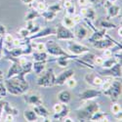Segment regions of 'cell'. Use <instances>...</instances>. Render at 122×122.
I'll return each mask as SVG.
<instances>
[{"mask_svg":"<svg viewBox=\"0 0 122 122\" xmlns=\"http://www.w3.org/2000/svg\"><path fill=\"white\" fill-rule=\"evenodd\" d=\"M102 94H103V92H102L101 89L88 88L79 93V99L87 102V101H91V100H94V99L100 97Z\"/></svg>","mask_w":122,"mask_h":122,"instance_id":"9","label":"cell"},{"mask_svg":"<svg viewBox=\"0 0 122 122\" xmlns=\"http://www.w3.org/2000/svg\"><path fill=\"white\" fill-rule=\"evenodd\" d=\"M38 30H40V26L39 25H34V27L31 29V30H30V35H31V34H34V33H36L37 31H38Z\"/></svg>","mask_w":122,"mask_h":122,"instance_id":"55","label":"cell"},{"mask_svg":"<svg viewBox=\"0 0 122 122\" xmlns=\"http://www.w3.org/2000/svg\"><path fill=\"white\" fill-rule=\"evenodd\" d=\"M32 48H33V51H46V44L45 43H42V42H38V43H35V45H32Z\"/></svg>","mask_w":122,"mask_h":122,"instance_id":"39","label":"cell"},{"mask_svg":"<svg viewBox=\"0 0 122 122\" xmlns=\"http://www.w3.org/2000/svg\"><path fill=\"white\" fill-rule=\"evenodd\" d=\"M7 33V28L4 25L0 24V36H4Z\"/></svg>","mask_w":122,"mask_h":122,"instance_id":"51","label":"cell"},{"mask_svg":"<svg viewBox=\"0 0 122 122\" xmlns=\"http://www.w3.org/2000/svg\"><path fill=\"white\" fill-rule=\"evenodd\" d=\"M80 8H81V9H80V13H79V14L84 18L85 14H86V11H87V7H80Z\"/></svg>","mask_w":122,"mask_h":122,"instance_id":"56","label":"cell"},{"mask_svg":"<svg viewBox=\"0 0 122 122\" xmlns=\"http://www.w3.org/2000/svg\"><path fill=\"white\" fill-rule=\"evenodd\" d=\"M77 3L80 7H87L89 4L88 0H77Z\"/></svg>","mask_w":122,"mask_h":122,"instance_id":"52","label":"cell"},{"mask_svg":"<svg viewBox=\"0 0 122 122\" xmlns=\"http://www.w3.org/2000/svg\"><path fill=\"white\" fill-rule=\"evenodd\" d=\"M12 45H13L14 47H20V46H22V45H23V42H22V40H21V39H19V38H14L13 42H12Z\"/></svg>","mask_w":122,"mask_h":122,"instance_id":"49","label":"cell"},{"mask_svg":"<svg viewBox=\"0 0 122 122\" xmlns=\"http://www.w3.org/2000/svg\"><path fill=\"white\" fill-rule=\"evenodd\" d=\"M110 111L114 115L117 114V113H119V112H121V106L119 104H117V103L112 104V105H111V107H110Z\"/></svg>","mask_w":122,"mask_h":122,"instance_id":"37","label":"cell"},{"mask_svg":"<svg viewBox=\"0 0 122 122\" xmlns=\"http://www.w3.org/2000/svg\"><path fill=\"white\" fill-rule=\"evenodd\" d=\"M103 56H104L105 58H110V57H112V51L110 50V48H107V49H104Z\"/></svg>","mask_w":122,"mask_h":122,"instance_id":"48","label":"cell"},{"mask_svg":"<svg viewBox=\"0 0 122 122\" xmlns=\"http://www.w3.org/2000/svg\"><path fill=\"white\" fill-rule=\"evenodd\" d=\"M120 6L112 4V3H109V5H107V19H112L115 18L119 15L120 13Z\"/></svg>","mask_w":122,"mask_h":122,"instance_id":"17","label":"cell"},{"mask_svg":"<svg viewBox=\"0 0 122 122\" xmlns=\"http://www.w3.org/2000/svg\"><path fill=\"white\" fill-rule=\"evenodd\" d=\"M73 33H74L75 38H77L78 40H84L89 35V31H88V29L85 27V25H80V24H78L77 27H75V30H74Z\"/></svg>","mask_w":122,"mask_h":122,"instance_id":"15","label":"cell"},{"mask_svg":"<svg viewBox=\"0 0 122 122\" xmlns=\"http://www.w3.org/2000/svg\"><path fill=\"white\" fill-rule=\"evenodd\" d=\"M103 94L108 96L111 101H113V102L117 101L119 97L121 96V81H118V80L112 81L109 88L104 91Z\"/></svg>","mask_w":122,"mask_h":122,"instance_id":"6","label":"cell"},{"mask_svg":"<svg viewBox=\"0 0 122 122\" xmlns=\"http://www.w3.org/2000/svg\"><path fill=\"white\" fill-rule=\"evenodd\" d=\"M3 78H4V76H3V71H1V70H0V81H3Z\"/></svg>","mask_w":122,"mask_h":122,"instance_id":"60","label":"cell"},{"mask_svg":"<svg viewBox=\"0 0 122 122\" xmlns=\"http://www.w3.org/2000/svg\"><path fill=\"white\" fill-rule=\"evenodd\" d=\"M24 117L25 118L26 121L28 122H33V121H37V114L35 113V111L33 109H25L24 111Z\"/></svg>","mask_w":122,"mask_h":122,"instance_id":"25","label":"cell"},{"mask_svg":"<svg viewBox=\"0 0 122 122\" xmlns=\"http://www.w3.org/2000/svg\"><path fill=\"white\" fill-rule=\"evenodd\" d=\"M6 52L10 56H12L14 58H19V57H21V56H24V50H23V47L22 46H20V47H14L13 49H11L10 51H7L6 50Z\"/></svg>","mask_w":122,"mask_h":122,"instance_id":"27","label":"cell"},{"mask_svg":"<svg viewBox=\"0 0 122 122\" xmlns=\"http://www.w3.org/2000/svg\"><path fill=\"white\" fill-rule=\"evenodd\" d=\"M4 54V41H3V37L0 36V60L2 59Z\"/></svg>","mask_w":122,"mask_h":122,"instance_id":"47","label":"cell"},{"mask_svg":"<svg viewBox=\"0 0 122 122\" xmlns=\"http://www.w3.org/2000/svg\"><path fill=\"white\" fill-rule=\"evenodd\" d=\"M19 34L21 35L23 38H27L29 35H30V32H29V30L27 29V28H25V27H22L21 29L19 30Z\"/></svg>","mask_w":122,"mask_h":122,"instance_id":"41","label":"cell"},{"mask_svg":"<svg viewBox=\"0 0 122 122\" xmlns=\"http://www.w3.org/2000/svg\"><path fill=\"white\" fill-rule=\"evenodd\" d=\"M56 37L58 40L61 41H67V40H74L75 36L74 33L70 30V28H67L64 25H59L56 27Z\"/></svg>","mask_w":122,"mask_h":122,"instance_id":"7","label":"cell"},{"mask_svg":"<svg viewBox=\"0 0 122 122\" xmlns=\"http://www.w3.org/2000/svg\"><path fill=\"white\" fill-rule=\"evenodd\" d=\"M5 110V112L6 113H9V114H12L14 116L18 115L19 114V110L17 107H15L14 106L12 105H10L9 103H7V102H5V104H4V109Z\"/></svg>","mask_w":122,"mask_h":122,"instance_id":"29","label":"cell"},{"mask_svg":"<svg viewBox=\"0 0 122 122\" xmlns=\"http://www.w3.org/2000/svg\"><path fill=\"white\" fill-rule=\"evenodd\" d=\"M66 49H67L68 54H70L73 57L82 56L83 54L90 52V50L87 46L76 43L73 40H67L66 41Z\"/></svg>","mask_w":122,"mask_h":122,"instance_id":"5","label":"cell"},{"mask_svg":"<svg viewBox=\"0 0 122 122\" xmlns=\"http://www.w3.org/2000/svg\"><path fill=\"white\" fill-rule=\"evenodd\" d=\"M96 25L100 27V28H104V29H113V28H116L117 25L115 24H113L112 22L109 21V19L107 18H102V19H99Z\"/></svg>","mask_w":122,"mask_h":122,"instance_id":"16","label":"cell"},{"mask_svg":"<svg viewBox=\"0 0 122 122\" xmlns=\"http://www.w3.org/2000/svg\"><path fill=\"white\" fill-rule=\"evenodd\" d=\"M32 109L35 111V113L37 114V116H40V117H42L43 119L44 118H48L50 116V112H49V110L42 105H39V106H33Z\"/></svg>","mask_w":122,"mask_h":122,"instance_id":"20","label":"cell"},{"mask_svg":"<svg viewBox=\"0 0 122 122\" xmlns=\"http://www.w3.org/2000/svg\"><path fill=\"white\" fill-rule=\"evenodd\" d=\"M4 104H5V102L1 99L0 100V121L2 119V112H3V109H4Z\"/></svg>","mask_w":122,"mask_h":122,"instance_id":"53","label":"cell"},{"mask_svg":"<svg viewBox=\"0 0 122 122\" xmlns=\"http://www.w3.org/2000/svg\"><path fill=\"white\" fill-rule=\"evenodd\" d=\"M66 15L67 16H73L75 14V5L73 3H71L67 8H66Z\"/></svg>","mask_w":122,"mask_h":122,"instance_id":"43","label":"cell"},{"mask_svg":"<svg viewBox=\"0 0 122 122\" xmlns=\"http://www.w3.org/2000/svg\"><path fill=\"white\" fill-rule=\"evenodd\" d=\"M87 102H89L88 104H85L82 107L77 109V118L79 121H89L92 114L100 110V105L98 103L93 102V100Z\"/></svg>","mask_w":122,"mask_h":122,"instance_id":"2","label":"cell"},{"mask_svg":"<svg viewBox=\"0 0 122 122\" xmlns=\"http://www.w3.org/2000/svg\"><path fill=\"white\" fill-rule=\"evenodd\" d=\"M57 15L58 14H56V13H54L52 11H50V10H47V9L44 10V11H42V12H40V17L44 18L47 22L54 21V20L56 19V17H57Z\"/></svg>","mask_w":122,"mask_h":122,"instance_id":"26","label":"cell"},{"mask_svg":"<svg viewBox=\"0 0 122 122\" xmlns=\"http://www.w3.org/2000/svg\"><path fill=\"white\" fill-rule=\"evenodd\" d=\"M88 1H89V3H96L98 0H88Z\"/></svg>","mask_w":122,"mask_h":122,"instance_id":"61","label":"cell"},{"mask_svg":"<svg viewBox=\"0 0 122 122\" xmlns=\"http://www.w3.org/2000/svg\"><path fill=\"white\" fill-rule=\"evenodd\" d=\"M89 121H108V118L107 117L106 113L102 112L101 110H98L95 113L92 114V116L90 117Z\"/></svg>","mask_w":122,"mask_h":122,"instance_id":"24","label":"cell"},{"mask_svg":"<svg viewBox=\"0 0 122 122\" xmlns=\"http://www.w3.org/2000/svg\"><path fill=\"white\" fill-rule=\"evenodd\" d=\"M35 3H36V5L35 6L33 5V9H36L38 12H42L47 9V4L44 0H42V1H37Z\"/></svg>","mask_w":122,"mask_h":122,"instance_id":"34","label":"cell"},{"mask_svg":"<svg viewBox=\"0 0 122 122\" xmlns=\"http://www.w3.org/2000/svg\"><path fill=\"white\" fill-rule=\"evenodd\" d=\"M7 95V89L5 87V84L3 81H0V100L6 97Z\"/></svg>","mask_w":122,"mask_h":122,"instance_id":"40","label":"cell"},{"mask_svg":"<svg viewBox=\"0 0 122 122\" xmlns=\"http://www.w3.org/2000/svg\"><path fill=\"white\" fill-rule=\"evenodd\" d=\"M121 31H122V27H121V25L118 27V36H119V38L121 39V36H122V34H121Z\"/></svg>","mask_w":122,"mask_h":122,"instance_id":"59","label":"cell"},{"mask_svg":"<svg viewBox=\"0 0 122 122\" xmlns=\"http://www.w3.org/2000/svg\"><path fill=\"white\" fill-rule=\"evenodd\" d=\"M39 87H52L56 85V75L52 68L47 69L46 71L40 75L36 81Z\"/></svg>","mask_w":122,"mask_h":122,"instance_id":"4","label":"cell"},{"mask_svg":"<svg viewBox=\"0 0 122 122\" xmlns=\"http://www.w3.org/2000/svg\"><path fill=\"white\" fill-rule=\"evenodd\" d=\"M102 76H107V77H116L121 78V62H117L111 67L104 68L99 72Z\"/></svg>","mask_w":122,"mask_h":122,"instance_id":"8","label":"cell"},{"mask_svg":"<svg viewBox=\"0 0 122 122\" xmlns=\"http://www.w3.org/2000/svg\"><path fill=\"white\" fill-rule=\"evenodd\" d=\"M73 75H74V70L72 68L66 69L65 71L61 72L58 76H56V85H59V86L64 85L66 83V81L69 77H72Z\"/></svg>","mask_w":122,"mask_h":122,"instance_id":"13","label":"cell"},{"mask_svg":"<svg viewBox=\"0 0 122 122\" xmlns=\"http://www.w3.org/2000/svg\"><path fill=\"white\" fill-rule=\"evenodd\" d=\"M68 113H69V108H68L67 105H65V104H64L63 108L61 109L59 112L54 113V119H56V120L58 119V120H60V121H62L66 116L68 115Z\"/></svg>","mask_w":122,"mask_h":122,"instance_id":"23","label":"cell"},{"mask_svg":"<svg viewBox=\"0 0 122 122\" xmlns=\"http://www.w3.org/2000/svg\"><path fill=\"white\" fill-rule=\"evenodd\" d=\"M71 18H72V20H73V22H74L75 25L81 24V22L83 21V17L81 16L80 14H76V13H75L73 16H71Z\"/></svg>","mask_w":122,"mask_h":122,"instance_id":"44","label":"cell"},{"mask_svg":"<svg viewBox=\"0 0 122 122\" xmlns=\"http://www.w3.org/2000/svg\"><path fill=\"white\" fill-rule=\"evenodd\" d=\"M32 57H33V60L36 61V62H46L48 60V53L46 51H33L32 52Z\"/></svg>","mask_w":122,"mask_h":122,"instance_id":"21","label":"cell"},{"mask_svg":"<svg viewBox=\"0 0 122 122\" xmlns=\"http://www.w3.org/2000/svg\"><path fill=\"white\" fill-rule=\"evenodd\" d=\"M62 25L67 27V28H73L76 25L74 24L73 22V20L71 18V16H65L64 19H63V21H62Z\"/></svg>","mask_w":122,"mask_h":122,"instance_id":"30","label":"cell"},{"mask_svg":"<svg viewBox=\"0 0 122 122\" xmlns=\"http://www.w3.org/2000/svg\"><path fill=\"white\" fill-rule=\"evenodd\" d=\"M63 107H64V104H62V103H57V104H55V105L53 106V111H54V113L59 112V111L63 108Z\"/></svg>","mask_w":122,"mask_h":122,"instance_id":"46","label":"cell"},{"mask_svg":"<svg viewBox=\"0 0 122 122\" xmlns=\"http://www.w3.org/2000/svg\"><path fill=\"white\" fill-rule=\"evenodd\" d=\"M107 1L108 3H114V2L116 1V0H107Z\"/></svg>","mask_w":122,"mask_h":122,"instance_id":"62","label":"cell"},{"mask_svg":"<svg viewBox=\"0 0 122 122\" xmlns=\"http://www.w3.org/2000/svg\"><path fill=\"white\" fill-rule=\"evenodd\" d=\"M22 2L25 5H31L34 2V0H22Z\"/></svg>","mask_w":122,"mask_h":122,"instance_id":"57","label":"cell"},{"mask_svg":"<svg viewBox=\"0 0 122 122\" xmlns=\"http://www.w3.org/2000/svg\"><path fill=\"white\" fill-rule=\"evenodd\" d=\"M2 37H3L4 43H6V44H11V45H12V42H13V40H14V37H13L12 34L6 33V34H5L4 36H2Z\"/></svg>","mask_w":122,"mask_h":122,"instance_id":"42","label":"cell"},{"mask_svg":"<svg viewBox=\"0 0 122 122\" xmlns=\"http://www.w3.org/2000/svg\"><path fill=\"white\" fill-rule=\"evenodd\" d=\"M55 34H56V27L47 26V27H45L43 29L40 28V30H38L36 33L29 35L25 39L33 40V39H38V38H45V37H48V36H51V35H55Z\"/></svg>","mask_w":122,"mask_h":122,"instance_id":"10","label":"cell"},{"mask_svg":"<svg viewBox=\"0 0 122 122\" xmlns=\"http://www.w3.org/2000/svg\"><path fill=\"white\" fill-rule=\"evenodd\" d=\"M4 84L7 89V93L13 96H22L27 92L29 88V84L25 80V76L20 74L6 79L4 81Z\"/></svg>","mask_w":122,"mask_h":122,"instance_id":"1","label":"cell"},{"mask_svg":"<svg viewBox=\"0 0 122 122\" xmlns=\"http://www.w3.org/2000/svg\"><path fill=\"white\" fill-rule=\"evenodd\" d=\"M14 118H15V116H14V115H12V114H9V113H6V116H5L4 121H7V122L14 121Z\"/></svg>","mask_w":122,"mask_h":122,"instance_id":"54","label":"cell"},{"mask_svg":"<svg viewBox=\"0 0 122 122\" xmlns=\"http://www.w3.org/2000/svg\"><path fill=\"white\" fill-rule=\"evenodd\" d=\"M69 60L70 58L66 57V56H61V57H57V59L55 60L56 63L58 64L59 66L61 67H66L69 64Z\"/></svg>","mask_w":122,"mask_h":122,"instance_id":"32","label":"cell"},{"mask_svg":"<svg viewBox=\"0 0 122 122\" xmlns=\"http://www.w3.org/2000/svg\"><path fill=\"white\" fill-rule=\"evenodd\" d=\"M106 34H107V29H104V28L96 29V30H94L93 34L88 38V42L92 44V43L98 41V40L104 38V37L106 36Z\"/></svg>","mask_w":122,"mask_h":122,"instance_id":"18","label":"cell"},{"mask_svg":"<svg viewBox=\"0 0 122 122\" xmlns=\"http://www.w3.org/2000/svg\"><path fill=\"white\" fill-rule=\"evenodd\" d=\"M104 77L101 74H96V73H87L85 75V81L86 83L93 87H100L101 84L103 83Z\"/></svg>","mask_w":122,"mask_h":122,"instance_id":"12","label":"cell"},{"mask_svg":"<svg viewBox=\"0 0 122 122\" xmlns=\"http://www.w3.org/2000/svg\"><path fill=\"white\" fill-rule=\"evenodd\" d=\"M57 99L59 101V103L67 105V104H69V102L71 101V94H70L69 91H67V90H63L58 93Z\"/></svg>","mask_w":122,"mask_h":122,"instance_id":"19","label":"cell"},{"mask_svg":"<svg viewBox=\"0 0 122 122\" xmlns=\"http://www.w3.org/2000/svg\"><path fill=\"white\" fill-rule=\"evenodd\" d=\"M62 121H65V122H72L73 119H72V118H70V117H68V115H67V116H66Z\"/></svg>","mask_w":122,"mask_h":122,"instance_id":"58","label":"cell"},{"mask_svg":"<svg viewBox=\"0 0 122 122\" xmlns=\"http://www.w3.org/2000/svg\"><path fill=\"white\" fill-rule=\"evenodd\" d=\"M45 44H46V52L48 53L49 56H52V57L66 56V57H68L70 59L75 58V57L71 56L70 54H68L66 51H65L59 44H57L55 41H53V40L47 41V43H45Z\"/></svg>","mask_w":122,"mask_h":122,"instance_id":"3","label":"cell"},{"mask_svg":"<svg viewBox=\"0 0 122 122\" xmlns=\"http://www.w3.org/2000/svg\"><path fill=\"white\" fill-rule=\"evenodd\" d=\"M117 62H121V61H119L118 59L112 58V57L107 58L106 60H104V62H103V64H102L101 66L103 67V68H108V67H111L113 65H115Z\"/></svg>","mask_w":122,"mask_h":122,"instance_id":"28","label":"cell"},{"mask_svg":"<svg viewBox=\"0 0 122 122\" xmlns=\"http://www.w3.org/2000/svg\"><path fill=\"white\" fill-rule=\"evenodd\" d=\"M64 1H72V0H64Z\"/></svg>","mask_w":122,"mask_h":122,"instance_id":"63","label":"cell"},{"mask_svg":"<svg viewBox=\"0 0 122 122\" xmlns=\"http://www.w3.org/2000/svg\"><path fill=\"white\" fill-rule=\"evenodd\" d=\"M40 17V12H38L36 9H33V10H30L28 11L25 17V21H34L35 19L39 18Z\"/></svg>","mask_w":122,"mask_h":122,"instance_id":"31","label":"cell"},{"mask_svg":"<svg viewBox=\"0 0 122 122\" xmlns=\"http://www.w3.org/2000/svg\"><path fill=\"white\" fill-rule=\"evenodd\" d=\"M94 48L97 49H101V50H104V49H107V48H112L114 43H113V39L110 38L107 34H106V36L104 38H102L98 41L92 43Z\"/></svg>","mask_w":122,"mask_h":122,"instance_id":"11","label":"cell"},{"mask_svg":"<svg viewBox=\"0 0 122 122\" xmlns=\"http://www.w3.org/2000/svg\"><path fill=\"white\" fill-rule=\"evenodd\" d=\"M24 100L26 104L30 106H39L43 104L42 98L38 94H24Z\"/></svg>","mask_w":122,"mask_h":122,"instance_id":"14","label":"cell"},{"mask_svg":"<svg viewBox=\"0 0 122 122\" xmlns=\"http://www.w3.org/2000/svg\"><path fill=\"white\" fill-rule=\"evenodd\" d=\"M45 63L46 62H35L32 63L31 66V71H33L36 74H41L45 70Z\"/></svg>","mask_w":122,"mask_h":122,"instance_id":"22","label":"cell"},{"mask_svg":"<svg viewBox=\"0 0 122 122\" xmlns=\"http://www.w3.org/2000/svg\"><path fill=\"white\" fill-rule=\"evenodd\" d=\"M96 17H97V13H96L95 10L91 7H87V11H86L84 18L89 20L90 22H92V21H95L96 20Z\"/></svg>","mask_w":122,"mask_h":122,"instance_id":"33","label":"cell"},{"mask_svg":"<svg viewBox=\"0 0 122 122\" xmlns=\"http://www.w3.org/2000/svg\"><path fill=\"white\" fill-rule=\"evenodd\" d=\"M104 58L103 57H97V56H95L94 57V60H93V65H95V66H102V64H103V62H104Z\"/></svg>","mask_w":122,"mask_h":122,"instance_id":"45","label":"cell"},{"mask_svg":"<svg viewBox=\"0 0 122 122\" xmlns=\"http://www.w3.org/2000/svg\"><path fill=\"white\" fill-rule=\"evenodd\" d=\"M111 82H112V77H108V79H104V81H103V83L101 84V90H102V92H104V91H106V90H107L108 88H109V86H110V84H111Z\"/></svg>","mask_w":122,"mask_h":122,"instance_id":"36","label":"cell"},{"mask_svg":"<svg viewBox=\"0 0 122 122\" xmlns=\"http://www.w3.org/2000/svg\"><path fill=\"white\" fill-rule=\"evenodd\" d=\"M65 84H66V86L68 87V88H74L76 85H77V81H76V79L75 78H73V76L72 77H69L66 81V83Z\"/></svg>","mask_w":122,"mask_h":122,"instance_id":"38","label":"cell"},{"mask_svg":"<svg viewBox=\"0 0 122 122\" xmlns=\"http://www.w3.org/2000/svg\"><path fill=\"white\" fill-rule=\"evenodd\" d=\"M47 10H50V11L58 14L59 12L62 11V6H61L60 3H54V4H51L50 6H47Z\"/></svg>","mask_w":122,"mask_h":122,"instance_id":"35","label":"cell"},{"mask_svg":"<svg viewBox=\"0 0 122 122\" xmlns=\"http://www.w3.org/2000/svg\"><path fill=\"white\" fill-rule=\"evenodd\" d=\"M26 22V25H25V28H27L29 31L31 30L33 27H34V21H25Z\"/></svg>","mask_w":122,"mask_h":122,"instance_id":"50","label":"cell"}]
</instances>
